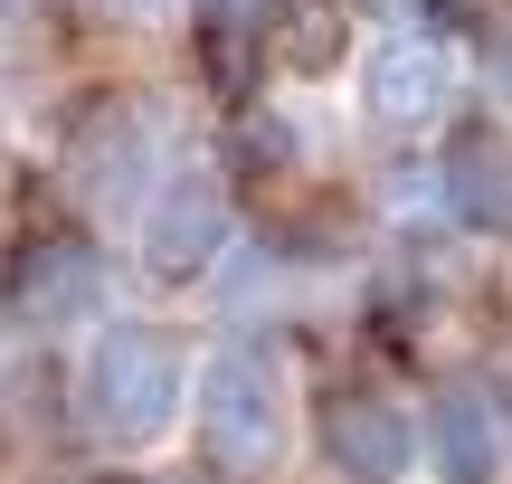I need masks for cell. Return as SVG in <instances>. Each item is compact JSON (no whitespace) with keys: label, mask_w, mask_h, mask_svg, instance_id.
<instances>
[{"label":"cell","mask_w":512,"mask_h":484,"mask_svg":"<svg viewBox=\"0 0 512 484\" xmlns=\"http://www.w3.org/2000/svg\"><path fill=\"white\" fill-rule=\"evenodd\" d=\"M38 484H143V475H124V466H57V475H38Z\"/></svg>","instance_id":"9a60e30c"},{"label":"cell","mask_w":512,"mask_h":484,"mask_svg":"<svg viewBox=\"0 0 512 484\" xmlns=\"http://www.w3.org/2000/svg\"><path fill=\"white\" fill-rule=\"evenodd\" d=\"M351 57V0H285L275 19V67L285 76H332Z\"/></svg>","instance_id":"7c38bea8"},{"label":"cell","mask_w":512,"mask_h":484,"mask_svg":"<svg viewBox=\"0 0 512 484\" xmlns=\"http://www.w3.org/2000/svg\"><path fill=\"white\" fill-rule=\"evenodd\" d=\"M86 29H114V38H133V29H152V19L171 10V0H67Z\"/></svg>","instance_id":"4fadbf2b"},{"label":"cell","mask_w":512,"mask_h":484,"mask_svg":"<svg viewBox=\"0 0 512 484\" xmlns=\"http://www.w3.org/2000/svg\"><path fill=\"white\" fill-rule=\"evenodd\" d=\"M190 437L219 484H266L294 456V371L275 342H228L190 380Z\"/></svg>","instance_id":"7a4b0ae2"},{"label":"cell","mask_w":512,"mask_h":484,"mask_svg":"<svg viewBox=\"0 0 512 484\" xmlns=\"http://www.w3.org/2000/svg\"><path fill=\"white\" fill-rule=\"evenodd\" d=\"M475 67H484V86H494V95H512V19L475 29Z\"/></svg>","instance_id":"5bb4252c"},{"label":"cell","mask_w":512,"mask_h":484,"mask_svg":"<svg viewBox=\"0 0 512 484\" xmlns=\"http://www.w3.org/2000/svg\"><path fill=\"white\" fill-rule=\"evenodd\" d=\"M275 19H285V0H190V48H200V76H209V95H219V114H238V105L266 95Z\"/></svg>","instance_id":"30bf717a"},{"label":"cell","mask_w":512,"mask_h":484,"mask_svg":"<svg viewBox=\"0 0 512 484\" xmlns=\"http://www.w3.org/2000/svg\"><path fill=\"white\" fill-rule=\"evenodd\" d=\"M361 114L380 133H427L456 124V48L437 29H380V48L361 57Z\"/></svg>","instance_id":"ba28073f"},{"label":"cell","mask_w":512,"mask_h":484,"mask_svg":"<svg viewBox=\"0 0 512 484\" xmlns=\"http://www.w3.org/2000/svg\"><path fill=\"white\" fill-rule=\"evenodd\" d=\"M190 352L162 323H95L67 371V428L105 456H152L190 418Z\"/></svg>","instance_id":"6da1fadb"},{"label":"cell","mask_w":512,"mask_h":484,"mask_svg":"<svg viewBox=\"0 0 512 484\" xmlns=\"http://www.w3.org/2000/svg\"><path fill=\"white\" fill-rule=\"evenodd\" d=\"M228 190H304V124H294L285 105H266V95H256V105H238L228 114Z\"/></svg>","instance_id":"8fae6325"},{"label":"cell","mask_w":512,"mask_h":484,"mask_svg":"<svg viewBox=\"0 0 512 484\" xmlns=\"http://www.w3.org/2000/svg\"><path fill=\"white\" fill-rule=\"evenodd\" d=\"M228 228H238L228 171L219 162H171L162 181H152L143 219H133V257H143V276H162V285H200L209 266L228 257Z\"/></svg>","instance_id":"8992f818"},{"label":"cell","mask_w":512,"mask_h":484,"mask_svg":"<svg viewBox=\"0 0 512 484\" xmlns=\"http://www.w3.org/2000/svg\"><path fill=\"white\" fill-rule=\"evenodd\" d=\"M313 456L342 484H408L418 466V399L389 371H342L313 390Z\"/></svg>","instance_id":"5b68a950"},{"label":"cell","mask_w":512,"mask_h":484,"mask_svg":"<svg viewBox=\"0 0 512 484\" xmlns=\"http://www.w3.org/2000/svg\"><path fill=\"white\" fill-rule=\"evenodd\" d=\"M437 209L465 238H512V124L503 114H456L437 133Z\"/></svg>","instance_id":"9c48e42d"},{"label":"cell","mask_w":512,"mask_h":484,"mask_svg":"<svg viewBox=\"0 0 512 484\" xmlns=\"http://www.w3.org/2000/svg\"><path fill=\"white\" fill-rule=\"evenodd\" d=\"M162 114H152V95H86V105L67 114V143H57V190L67 200H86L95 219H143L152 181H162Z\"/></svg>","instance_id":"3957f363"},{"label":"cell","mask_w":512,"mask_h":484,"mask_svg":"<svg viewBox=\"0 0 512 484\" xmlns=\"http://www.w3.org/2000/svg\"><path fill=\"white\" fill-rule=\"evenodd\" d=\"M380 10H399V29H408V10H437V0H380Z\"/></svg>","instance_id":"2e32d148"},{"label":"cell","mask_w":512,"mask_h":484,"mask_svg":"<svg viewBox=\"0 0 512 484\" xmlns=\"http://www.w3.org/2000/svg\"><path fill=\"white\" fill-rule=\"evenodd\" d=\"M418 466L437 484H512V409L494 380L456 371L418 409Z\"/></svg>","instance_id":"52a82bcc"},{"label":"cell","mask_w":512,"mask_h":484,"mask_svg":"<svg viewBox=\"0 0 512 484\" xmlns=\"http://www.w3.org/2000/svg\"><path fill=\"white\" fill-rule=\"evenodd\" d=\"M105 257H95V238L76 219H38L19 228L10 247H0V314L19 323V333H95L105 323Z\"/></svg>","instance_id":"277c9868"}]
</instances>
